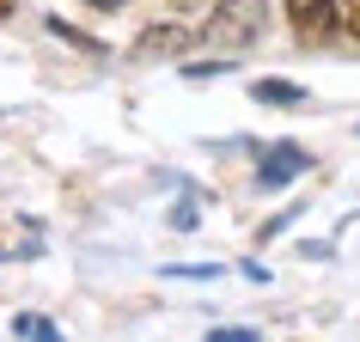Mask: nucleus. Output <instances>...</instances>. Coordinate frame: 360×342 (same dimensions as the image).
<instances>
[{"label": "nucleus", "mask_w": 360, "mask_h": 342, "mask_svg": "<svg viewBox=\"0 0 360 342\" xmlns=\"http://www.w3.org/2000/svg\"><path fill=\"white\" fill-rule=\"evenodd\" d=\"M287 25H293L305 43H323L342 25V6L336 0H287Z\"/></svg>", "instance_id": "2"}, {"label": "nucleus", "mask_w": 360, "mask_h": 342, "mask_svg": "<svg viewBox=\"0 0 360 342\" xmlns=\"http://www.w3.org/2000/svg\"><path fill=\"white\" fill-rule=\"evenodd\" d=\"M0 19H13V0H0Z\"/></svg>", "instance_id": "9"}, {"label": "nucleus", "mask_w": 360, "mask_h": 342, "mask_svg": "<svg viewBox=\"0 0 360 342\" xmlns=\"http://www.w3.org/2000/svg\"><path fill=\"white\" fill-rule=\"evenodd\" d=\"M13 336H31V342H49V336H56V324L43 318V312H19V318H13Z\"/></svg>", "instance_id": "6"}, {"label": "nucleus", "mask_w": 360, "mask_h": 342, "mask_svg": "<svg viewBox=\"0 0 360 342\" xmlns=\"http://www.w3.org/2000/svg\"><path fill=\"white\" fill-rule=\"evenodd\" d=\"M257 31H263V0H220L202 37L220 49H245V43H257Z\"/></svg>", "instance_id": "1"}, {"label": "nucleus", "mask_w": 360, "mask_h": 342, "mask_svg": "<svg viewBox=\"0 0 360 342\" xmlns=\"http://www.w3.org/2000/svg\"><path fill=\"white\" fill-rule=\"evenodd\" d=\"M250 92L263 98V104H305V86H281V80H257Z\"/></svg>", "instance_id": "5"}, {"label": "nucleus", "mask_w": 360, "mask_h": 342, "mask_svg": "<svg viewBox=\"0 0 360 342\" xmlns=\"http://www.w3.org/2000/svg\"><path fill=\"white\" fill-rule=\"evenodd\" d=\"M300 171H305V153L293 147V141H281V147H269V153H263V165H257V184H263V190H287Z\"/></svg>", "instance_id": "3"}, {"label": "nucleus", "mask_w": 360, "mask_h": 342, "mask_svg": "<svg viewBox=\"0 0 360 342\" xmlns=\"http://www.w3.org/2000/svg\"><path fill=\"white\" fill-rule=\"evenodd\" d=\"M92 6H104V13H116V6H122V0H92Z\"/></svg>", "instance_id": "8"}, {"label": "nucleus", "mask_w": 360, "mask_h": 342, "mask_svg": "<svg viewBox=\"0 0 360 342\" xmlns=\"http://www.w3.org/2000/svg\"><path fill=\"white\" fill-rule=\"evenodd\" d=\"M195 37H202V31H184V25H153L147 37L134 43V56H141V61H165V56H184Z\"/></svg>", "instance_id": "4"}, {"label": "nucleus", "mask_w": 360, "mask_h": 342, "mask_svg": "<svg viewBox=\"0 0 360 342\" xmlns=\"http://www.w3.org/2000/svg\"><path fill=\"white\" fill-rule=\"evenodd\" d=\"M342 31H348V37H360V0H342Z\"/></svg>", "instance_id": "7"}]
</instances>
